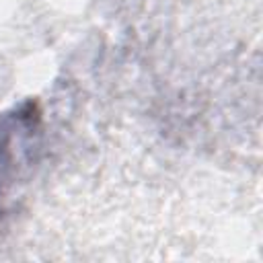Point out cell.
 <instances>
[{
  "label": "cell",
  "mask_w": 263,
  "mask_h": 263,
  "mask_svg": "<svg viewBox=\"0 0 263 263\" xmlns=\"http://www.w3.org/2000/svg\"><path fill=\"white\" fill-rule=\"evenodd\" d=\"M39 113L33 105L0 115V197L12 183L21 160L33 146L39 129Z\"/></svg>",
  "instance_id": "1"
}]
</instances>
